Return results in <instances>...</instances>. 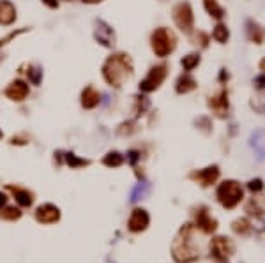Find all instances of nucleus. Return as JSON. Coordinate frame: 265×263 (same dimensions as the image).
Wrapping results in <instances>:
<instances>
[{
  "mask_svg": "<svg viewBox=\"0 0 265 263\" xmlns=\"http://www.w3.org/2000/svg\"><path fill=\"white\" fill-rule=\"evenodd\" d=\"M43 2H45L50 9H55L57 6H59V0H43Z\"/></svg>",
  "mask_w": 265,
  "mask_h": 263,
  "instance_id": "36",
  "label": "nucleus"
},
{
  "mask_svg": "<svg viewBox=\"0 0 265 263\" xmlns=\"http://www.w3.org/2000/svg\"><path fill=\"white\" fill-rule=\"evenodd\" d=\"M64 162H66L68 166H71V170H76V168H82V166H89L90 164L89 159L78 158L75 152H66V154H64Z\"/></svg>",
  "mask_w": 265,
  "mask_h": 263,
  "instance_id": "21",
  "label": "nucleus"
},
{
  "mask_svg": "<svg viewBox=\"0 0 265 263\" xmlns=\"http://www.w3.org/2000/svg\"><path fill=\"white\" fill-rule=\"evenodd\" d=\"M247 189H249L253 194H256V192L263 191V182H261L260 178H253V180H249V184H247Z\"/></svg>",
  "mask_w": 265,
  "mask_h": 263,
  "instance_id": "31",
  "label": "nucleus"
},
{
  "mask_svg": "<svg viewBox=\"0 0 265 263\" xmlns=\"http://www.w3.org/2000/svg\"><path fill=\"white\" fill-rule=\"evenodd\" d=\"M11 143L13 145H27V143H29V138H25V136H13Z\"/></svg>",
  "mask_w": 265,
  "mask_h": 263,
  "instance_id": "33",
  "label": "nucleus"
},
{
  "mask_svg": "<svg viewBox=\"0 0 265 263\" xmlns=\"http://www.w3.org/2000/svg\"><path fill=\"white\" fill-rule=\"evenodd\" d=\"M150 222V216L145 208H135L131 212L129 219H127V230L131 233H142L149 228Z\"/></svg>",
  "mask_w": 265,
  "mask_h": 263,
  "instance_id": "10",
  "label": "nucleus"
},
{
  "mask_svg": "<svg viewBox=\"0 0 265 263\" xmlns=\"http://www.w3.org/2000/svg\"><path fill=\"white\" fill-rule=\"evenodd\" d=\"M152 50L161 58L168 56L175 50V36L168 28H157L152 34Z\"/></svg>",
  "mask_w": 265,
  "mask_h": 263,
  "instance_id": "4",
  "label": "nucleus"
},
{
  "mask_svg": "<svg viewBox=\"0 0 265 263\" xmlns=\"http://www.w3.org/2000/svg\"><path fill=\"white\" fill-rule=\"evenodd\" d=\"M147 191H149V186L138 184L135 189H133V192H131V202H138L140 198H143V196L147 194Z\"/></svg>",
  "mask_w": 265,
  "mask_h": 263,
  "instance_id": "28",
  "label": "nucleus"
},
{
  "mask_svg": "<svg viewBox=\"0 0 265 263\" xmlns=\"http://www.w3.org/2000/svg\"><path fill=\"white\" fill-rule=\"evenodd\" d=\"M209 248H210V254H212V258L217 260V262H226V260L235 252V244H233V240L224 237V235L214 237L212 240H210Z\"/></svg>",
  "mask_w": 265,
  "mask_h": 263,
  "instance_id": "5",
  "label": "nucleus"
},
{
  "mask_svg": "<svg viewBox=\"0 0 265 263\" xmlns=\"http://www.w3.org/2000/svg\"><path fill=\"white\" fill-rule=\"evenodd\" d=\"M203 4H205V9L210 12V16L214 18H223V9L221 6L217 4L216 0H203Z\"/></svg>",
  "mask_w": 265,
  "mask_h": 263,
  "instance_id": "27",
  "label": "nucleus"
},
{
  "mask_svg": "<svg viewBox=\"0 0 265 263\" xmlns=\"http://www.w3.org/2000/svg\"><path fill=\"white\" fill-rule=\"evenodd\" d=\"M96 30H94V38L97 39V42L103 46H106V48H110V46L115 44V34H113L112 26L106 25L103 20H97L96 22Z\"/></svg>",
  "mask_w": 265,
  "mask_h": 263,
  "instance_id": "12",
  "label": "nucleus"
},
{
  "mask_svg": "<svg viewBox=\"0 0 265 263\" xmlns=\"http://www.w3.org/2000/svg\"><path fill=\"white\" fill-rule=\"evenodd\" d=\"M16 20V8L9 0H0V25H11Z\"/></svg>",
  "mask_w": 265,
  "mask_h": 263,
  "instance_id": "15",
  "label": "nucleus"
},
{
  "mask_svg": "<svg viewBox=\"0 0 265 263\" xmlns=\"http://www.w3.org/2000/svg\"><path fill=\"white\" fill-rule=\"evenodd\" d=\"M246 212L249 216H260L265 214V196H253L249 202L246 203Z\"/></svg>",
  "mask_w": 265,
  "mask_h": 263,
  "instance_id": "17",
  "label": "nucleus"
},
{
  "mask_svg": "<svg viewBox=\"0 0 265 263\" xmlns=\"http://www.w3.org/2000/svg\"><path fill=\"white\" fill-rule=\"evenodd\" d=\"M127 156H129L131 164H135V162L140 159V152H138V150H129V152H127Z\"/></svg>",
  "mask_w": 265,
  "mask_h": 263,
  "instance_id": "34",
  "label": "nucleus"
},
{
  "mask_svg": "<svg viewBox=\"0 0 265 263\" xmlns=\"http://www.w3.org/2000/svg\"><path fill=\"white\" fill-rule=\"evenodd\" d=\"M6 189L13 192L16 203H18L22 208L32 207V203H34V200H36V196L32 191H29V189H25V188H18V186H13V184H8L6 186Z\"/></svg>",
  "mask_w": 265,
  "mask_h": 263,
  "instance_id": "14",
  "label": "nucleus"
},
{
  "mask_svg": "<svg viewBox=\"0 0 265 263\" xmlns=\"http://www.w3.org/2000/svg\"><path fill=\"white\" fill-rule=\"evenodd\" d=\"M251 145L256 150L258 158L263 159L265 158V131H256L251 138Z\"/></svg>",
  "mask_w": 265,
  "mask_h": 263,
  "instance_id": "19",
  "label": "nucleus"
},
{
  "mask_svg": "<svg viewBox=\"0 0 265 263\" xmlns=\"http://www.w3.org/2000/svg\"><path fill=\"white\" fill-rule=\"evenodd\" d=\"M212 38L216 39L217 42H224L228 39V30H226V26L224 25H217L216 28H214V32H212Z\"/></svg>",
  "mask_w": 265,
  "mask_h": 263,
  "instance_id": "29",
  "label": "nucleus"
},
{
  "mask_svg": "<svg viewBox=\"0 0 265 263\" xmlns=\"http://www.w3.org/2000/svg\"><path fill=\"white\" fill-rule=\"evenodd\" d=\"M6 98H9L11 101L22 102L25 101V98L29 96V85L23 80H15L8 85V88L4 90Z\"/></svg>",
  "mask_w": 265,
  "mask_h": 263,
  "instance_id": "13",
  "label": "nucleus"
},
{
  "mask_svg": "<svg viewBox=\"0 0 265 263\" xmlns=\"http://www.w3.org/2000/svg\"><path fill=\"white\" fill-rule=\"evenodd\" d=\"M2 136H4V134H2V131H0V138H2Z\"/></svg>",
  "mask_w": 265,
  "mask_h": 263,
  "instance_id": "39",
  "label": "nucleus"
},
{
  "mask_svg": "<svg viewBox=\"0 0 265 263\" xmlns=\"http://www.w3.org/2000/svg\"><path fill=\"white\" fill-rule=\"evenodd\" d=\"M231 230H233L235 233H239V235H249L251 230H253V224H251L249 219L239 218V219H235V221L231 222Z\"/></svg>",
  "mask_w": 265,
  "mask_h": 263,
  "instance_id": "22",
  "label": "nucleus"
},
{
  "mask_svg": "<svg viewBox=\"0 0 265 263\" xmlns=\"http://www.w3.org/2000/svg\"><path fill=\"white\" fill-rule=\"evenodd\" d=\"M27 76H29V82L32 83V85H39V83H41V78H43L41 68H38V66H29Z\"/></svg>",
  "mask_w": 265,
  "mask_h": 263,
  "instance_id": "26",
  "label": "nucleus"
},
{
  "mask_svg": "<svg viewBox=\"0 0 265 263\" xmlns=\"http://www.w3.org/2000/svg\"><path fill=\"white\" fill-rule=\"evenodd\" d=\"M216 196L224 208H235L244 198V189L240 188L239 182L235 180H224L217 186Z\"/></svg>",
  "mask_w": 265,
  "mask_h": 263,
  "instance_id": "3",
  "label": "nucleus"
},
{
  "mask_svg": "<svg viewBox=\"0 0 265 263\" xmlns=\"http://www.w3.org/2000/svg\"><path fill=\"white\" fill-rule=\"evenodd\" d=\"M22 208L15 207V205H6L2 210H0V219L2 221H18L22 218Z\"/></svg>",
  "mask_w": 265,
  "mask_h": 263,
  "instance_id": "20",
  "label": "nucleus"
},
{
  "mask_svg": "<svg viewBox=\"0 0 265 263\" xmlns=\"http://www.w3.org/2000/svg\"><path fill=\"white\" fill-rule=\"evenodd\" d=\"M210 108H214V112L219 113V115H223V112L228 108V101H226V94H221V98H214L212 101L209 102Z\"/></svg>",
  "mask_w": 265,
  "mask_h": 263,
  "instance_id": "24",
  "label": "nucleus"
},
{
  "mask_svg": "<svg viewBox=\"0 0 265 263\" xmlns=\"http://www.w3.org/2000/svg\"><path fill=\"white\" fill-rule=\"evenodd\" d=\"M194 86H196L194 78L186 72V74L179 76V80H177V85H175V90L179 92V94H187V92L194 90Z\"/></svg>",
  "mask_w": 265,
  "mask_h": 263,
  "instance_id": "18",
  "label": "nucleus"
},
{
  "mask_svg": "<svg viewBox=\"0 0 265 263\" xmlns=\"http://www.w3.org/2000/svg\"><path fill=\"white\" fill-rule=\"evenodd\" d=\"M131 74H133V66H131V60L127 58V55H124V53L108 56V60L103 66V76L115 88L122 86V83Z\"/></svg>",
  "mask_w": 265,
  "mask_h": 263,
  "instance_id": "2",
  "label": "nucleus"
},
{
  "mask_svg": "<svg viewBox=\"0 0 265 263\" xmlns=\"http://www.w3.org/2000/svg\"><path fill=\"white\" fill-rule=\"evenodd\" d=\"M182 68H184V71H193L194 68H196L198 64H200V55H196V53H191V55H187V56H184L182 58Z\"/></svg>",
  "mask_w": 265,
  "mask_h": 263,
  "instance_id": "25",
  "label": "nucleus"
},
{
  "mask_svg": "<svg viewBox=\"0 0 265 263\" xmlns=\"http://www.w3.org/2000/svg\"><path fill=\"white\" fill-rule=\"evenodd\" d=\"M194 226L200 232L210 235V233H214L217 230V219L209 214V208L205 205H202V207H198L196 212H194Z\"/></svg>",
  "mask_w": 265,
  "mask_h": 263,
  "instance_id": "8",
  "label": "nucleus"
},
{
  "mask_svg": "<svg viewBox=\"0 0 265 263\" xmlns=\"http://www.w3.org/2000/svg\"><path fill=\"white\" fill-rule=\"evenodd\" d=\"M23 32H25V28H23V30H18V32H11V34H9V36H6L4 39H0V46L8 44V42L11 41V39H15L16 36H18V34H23Z\"/></svg>",
  "mask_w": 265,
  "mask_h": 263,
  "instance_id": "32",
  "label": "nucleus"
},
{
  "mask_svg": "<svg viewBox=\"0 0 265 263\" xmlns=\"http://www.w3.org/2000/svg\"><path fill=\"white\" fill-rule=\"evenodd\" d=\"M166 69L168 68H166L164 64L156 66V68L150 69L149 74L140 82V90L152 92V90H156V88H159V85L164 82V78H166Z\"/></svg>",
  "mask_w": 265,
  "mask_h": 263,
  "instance_id": "6",
  "label": "nucleus"
},
{
  "mask_svg": "<svg viewBox=\"0 0 265 263\" xmlns=\"http://www.w3.org/2000/svg\"><path fill=\"white\" fill-rule=\"evenodd\" d=\"M60 208L53 203H43L36 208L34 218L39 224H55V222L60 221Z\"/></svg>",
  "mask_w": 265,
  "mask_h": 263,
  "instance_id": "9",
  "label": "nucleus"
},
{
  "mask_svg": "<svg viewBox=\"0 0 265 263\" xmlns=\"http://www.w3.org/2000/svg\"><path fill=\"white\" fill-rule=\"evenodd\" d=\"M83 2H87V4H96V2H101V0H83Z\"/></svg>",
  "mask_w": 265,
  "mask_h": 263,
  "instance_id": "38",
  "label": "nucleus"
},
{
  "mask_svg": "<svg viewBox=\"0 0 265 263\" xmlns=\"http://www.w3.org/2000/svg\"><path fill=\"white\" fill-rule=\"evenodd\" d=\"M101 96H99V92L94 88V86H87L85 90L82 92V106L87 110H92L96 108L97 104H99V101H101Z\"/></svg>",
  "mask_w": 265,
  "mask_h": 263,
  "instance_id": "16",
  "label": "nucleus"
},
{
  "mask_svg": "<svg viewBox=\"0 0 265 263\" xmlns=\"http://www.w3.org/2000/svg\"><path fill=\"white\" fill-rule=\"evenodd\" d=\"M103 164L108 166V168H119L124 164V156L117 150H112L103 158Z\"/></svg>",
  "mask_w": 265,
  "mask_h": 263,
  "instance_id": "23",
  "label": "nucleus"
},
{
  "mask_svg": "<svg viewBox=\"0 0 265 263\" xmlns=\"http://www.w3.org/2000/svg\"><path fill=\"white\" fill-rule=\"evenodd\" d=\"M172 256L177 263H193L200 258V248L196 240V226L186 222L172 242Z\"/></svg>",
  "mask_w": 265,
  "mask_h": 263,
  "instance_id": "1",
  "label": "nucleus"
},
{
  "mask_svg": "<svg viewBox=\"0 0 265 263\" xmlns=\"http://www.w3.org/2000/svg\"><path fill=\"white\" fill-rule=\"evenodd\" d=\"M217 177H219V168H217V166H209V168H203V170H198V172L189 173L191 180L198 182L202 188L212 186L214 182L217 180Z\"/></svg>",
  "mask_w": 265,
  "mask_h": 263,
  "instance_id": "11",
  "label": "nucleus"
},
{
  "mask_svg": "<svg viewBox=\"0 0 265 263\" xmlns=\"http://www.w3.org/2000/svg\"><path fill=\"white\" fill-rule=\"evenodd\" d=\"M6 205H8V194H6V192H0V210H2Z\"/></svg>",
  "mask_w": 265,
  "mask_h": 263,
  "instance_id": "35",
  "label": "nucleus"
},
{
  "mask_svg": "<svg viewBox=\"0 0 265 263\" xmlns=\"http://www.w3.org/2000/svg\"><path fill=\"white\" fill-rule=\"evenodd\" d=\"M256 83H260L258 86H260V88H263V86H265V76H260V78H256Z\"/></svg>",
  "mask_w": 265,
  "mask_h": 263,
  "instance_id": "37",
  "label": "nucleus"
},
{
  "mask_svg": "<svg viewBox=\"0 0 265 263\" xmlns=\"http://www.w3.org/2000/svg\"><path fill=\"white\" fill-rule=\"evenodd\" d=\"M173 20H175L180 30L189 34L193 30V11H191V6L187 2L177 4L175 9H173Z\"/></svg>",
  "mask_w": 265,
  "mask_h": 263,
  "instance_id": "7",
  "label": "nucleus"
},
{
  "mask_svg": "<svg viewBox=\"0 0 265 263\" xmlns=\"http://www.w3.org/2000/svg\"><path fill=\"white\" fill-rule=\"evenodd\" d=\"M136 128L133 122H124V124H120V128L117 129V132H119L120 136H126V134H131V132H135Z\"/></svg>",
  "mask_w": 265,
  "mask_h": 263,
  "instance_id": "30",
  "label": "nucleus"
}]
</instances>
